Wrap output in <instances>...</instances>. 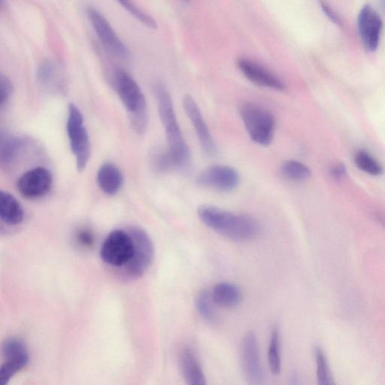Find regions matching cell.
Segmentation results:
<instances>
[{"label": "cell", "instance_id": "3957f363", "mask_svg": "<svg viewBox=\"0 0 385 385\" xmlns=\"http://www.w3.org/2000/svg\"><path fill=\"white\" fill-rule=\"evenodd\" d=\"M113 84L130 117L133 131L143 135L149 125L148 105L142 91L134 79L123 69H117Z\"/></svg>", "mask_w": 385, "mask_h": 385}, {"label": "cell", "instance_id": "ba28073f", "mask_svg": "<svg viewBox=\"0 0 385 385\" xmlns=\"http://www.w3.org/2000/svg\"><path fill=\"white\" fill-rule=\"evenodd\" d=\"M4 362L0 368V384L6 385L29 362V354L20 339L9 338L3 345Z\"/></svg>", "mask_w": 385, "mask_h": 385}, {"label": "cell", "instance_id": "9a60e30c", "mask_svg": "<svg viewBox=\"0 0 385 385\" xmlns=\"http://www.w3.org/2000/svg\"><path fill=\"white\" fill-rule=\"evenodd\" d=\"M237 67L243 74L256 85L277 91H284L286 89L285 82L259 63L247 58H240L237 60Z\"/></svg>", "mask_w": 385, "mask_h": 385}, {"label": "cell", "instance_id": "cb8c5ba5", "mask_svg": "<svg viewBox=\"0 0 385 385\" xmlns=\"http://www.w3.org/2000/svg\"><path fill=\"white\" fill-rule=\"evenodd\" d=\"M357 167L372 176H380L383 173L382 165L366 151H360L354 156Z\"/></svg>", "mask_w": 385, "mask_h": 385}, {"label": "cell", "instance_id": "4fadbf2b", "mask_svg": "<svg viewBox=\"0 0 385 385\" xmlns=\"http://www.w3.org/2000/svg\"><path fill=\"white\" fill-rule=\"evenodd\" d=\"M135 244L136 252L131 263L125 269L131 277L142 276L149 268L154 259V246L149 236L139 228H133L130 231Z\"/></svg>", "mask_w": 385, "mask_h": 385}, {"label": "cell", "instance_id": "8fae6325", "mask_svg": "<svg viewBox=\"0 0 385 385\" xmlns=\"http://www.w3.org/2000/svg\"><path fill=\"white\" fill-rule=\"evenodd\" d=\"M242 366L247 382L252 385L263 384L264 373L260 360L258 341L252 332L247 333L241 346Z\"/></svg>", "mask_w": 385, "mask_h": 385}, {"label": "cell", "instance_id": "d6a6232c", "mask_svg": "<svg viewBox=\"0 0 385 385\" xmlns=\"http://www.w3.org/2000/svg\"><path fill=\"white\" fill-rule=\"evenodd\" d=\"M185 1H186V2H188V1H189V0H185Z\"/></svg>", "mask_w": 385, "mask_h": 385}, {"label": "cell", "instance_id": "484cf974", "mask_svg": "<svg viewBox=\"0 0 385 385\" xmlns=\"http://www.w3.org/2000/svg\"><path fill=\"white\" fill-rule=\"evenodd\" d=\"M116 1L120 4L128 13H130L137 21L140 22L143 25L149 27L150 29L154 30L157 28L158 24L155 22L154 18L142 11L140 7L137 6L133 3V0H116Z\"/></svg>", "mask_w": 385, "mask_h": 385}, {"label": "cell", "instance_id": "7402d4cb", "mask_svg": "<svg viewBox=\"0 0 385 385\" xmlns=\"http://www.w3.org/2000/svg\"><path fill=\"white\" fill-rule=\"evenodd\" d=\"M281 176L288 181L301 182L311 177V170L305 165L297 161L284 162L280 168Z\"/></svg>", "mask_w": 385, "mask_h": 385}, {"label": "cell", "instance_id": "603a6c76", "mask_svg": "<svg viewBox=\"0 0 385 385\" xmlns=\"http://www.w3.org/2000/svg\"><path fill=\"white\" fill-rule=\"evenodd\" d=\"M212 295L206 290L200 291L195 300V306L199 314L208 323L212 325L218 322Z\"/></svg>", "mask_w": 385, "mask_h": 385}, {"label": "cell", "instance_id": "f1b7e54d", "mask_svg": "<svg viewBox=\"0 0 385 385\" xmlns=\"http://www.w3.org/2000/svg\"><path fill=\"white\" fill-rule=\"evenodd\" d=\"M78 243L85 247H92L95 243V238L90 231L87 229H81L76 235Z\"/></svg>", "mask_w": 385, "mask_h": 385}, {"label": "cell", "instance_id": "9c48e42d", "mask_svg": "<svg viewBox=\"0 0 385 385\" xmlns=\"http://www.w3.org/2000/svg\"><path fill=\"white\" fill-rule=\"evenodd\" d=\"M239 173L225 165H215L199 173L197 184L203 188L219 192H231L240 184Z\"/></svg>", "mask_w": 385, "mask_h": 385}, {"label": "cell", "instance_id": "6da1fadb", "mask_svg": "<svg viewBox=\"0 0 385 385\" xmlns=\"http://www.w3.org/2000/svg\"><path fill=\"white\" fill-rule=\"evenodd\" d=\"M158 113L166 133L167 149L165 150L172 171L184 172L190 166L191 154L183 137L175 108L168 90L163 85L155 87Z\"/></svg>", "mask_w": 385, "mask_h": 385}, {"label": "cell", "instance_id": "7c38bea8", "mask_svg": "<svg viewBox=\"0 0 385 385\" xmlns=\"http://www.w3.org/2000/svg\"><path fill=\"white\" fill-rule=\"evenodd\" d=\"M183 106L195 128L202 149L208 157H214L218 152L217 145L195 99L190 95L186 96L183 99Z\"/></svg>", "mask_w": 385, "mask_h": 385}, {"label": "cell", "instance_id": "f546056e", "mask_svg": "<svg viewBox=\"0 0 385 385\" xmlns=\"http://www.w3.org/2000/svg\"><path fill=\"white\" fill-rule=\"evenodd\" d=\"M320 5L322 7L324 13L334 24L342 26L343 21L341 17L329 6L324 0H320Z\"/></svg>", "mask_w": 385, "mask_h": 385}, {"label": "cell", "instance_id": "30bf717a", "mask_svg": "<svg viewBox=\"0 0 385 385\" xmlns=\"http://www.w3.org/2000/svg\"><path fill=\"white\" fill-rule=\"evenodd\" d=\"M53 177L47 168L35 167L22 174L17 182V189L26 199H36L47 195L51 189Z\"/></svg>", "mask_w": 385, "mask_h": 385}, {"label": "cell", "instance_id": "4dcf8cb0", "mask_svg": "<svg viewBox=\"0 0 385 385\" xmlns=\"http://www.w3.org/2000/svg\"><path fill=\"white\" fill-rule=\"evenodd\" d=\"M332 177L337 179L341 180L345 178L346 175V170L343 164H337L331 169Z\"/></svg>", "mask_w": 385, "mask_h": 385}, {"label": "cell", "instance_id": "5b68a950", "mask_svg": "<svg viewBox=\"0 0 385 385\" xmlns=\"http://www.w3.org/2000/svg\"><path fill=\"white\" fill-rule=\"evenodd\" d=\"M67 131L70 148L76 159V168L79 172L83 171L90 158L91 147L83 115L74 104H69Z\"/></svg>", "mask_w": 385, "mask_h": 385}, {"label": "cell", "instance_id": "e0dca14e", "mask_svg": "<svg viewBox=\"0 0 385 385\" xmlns=\"http://www.w3.org/2000/svg\"><path fill=\"white\" fill-rule=\"evenodd\" d=\"M180 369L185 381L190 385H206L203 369L194 352L189 347L182 348L179 355Z\"/></svg>", "mask_w": 385, "mask_h": 385}, {"label": "cell", "instance_id": "7a4b0ae2", "mask_svg": "<svg viewBox=\"0 0 385 385\" xmlns=\"http://www.w3.org/2000/svg\"><path fill=\"white\" fill-rule=\"evenodd\" d=\"M198 217L207 227L236 242H247L261 234L258 222L251 216L236 214L211 205L197 210Z\"/></svg>", "mask_w": 385, "mask_h": 385}, {"label": "cell", "instance_id": "ac0fdd59", "mask_svg": "<svg viewBox=\"0 0 385 385\" xmlns=\"http://www.w3.org/2000/svg\"><path fill=\"white\" fill-rule=\"evenodd\" d=\"M97 184L104 194L113 196L124 185V176L120 169L113 163H106L97 173Z\"/></svg>", "mask_w": 385, "mask_h": 385}, {"label": "cell", "instance_id": "44dd1931", "mask_svg": "<svg viewBox=\"0 0 385 385\" xmlns=\"http://www.w3.org/2000/svg\"><path fill=\"white\" fill-rule=\"evenodd\" d=\"M215 304L227 308L239 305L243 300L241 289L231 282H220L211 293Z\"/></svg>", "mask_w": 385, "mask_h": 385}, {"label": "cell", "instance_id": "83f0119b", "mask_svg": "<svg viewBox=\"0 0 385 385\" xmlns=\"http://www.w3.org/2000/svg\"><path fill=\"white\" fill-rule=\"evenodd\" d=\"M13 93V85L10 79L4 75L0 76V108L3 109Z\"/></svg>", "mask_w": 385, "mask_h": 385}, {"label": "cell", "instance_id": "277c9868", "mask_svg": "<svg viewBox=\"0 0 385 385\" xmlns=\"http://www.w3.org/2000/svg\"><path fill=\"white\" fill-rule=\"evenodd\" d=\"M240 116L251 140L261 146L270 145L276 131V121L268 109L252 103L243 104Z\"/></svg>", "mask_w": 385, "mask_h": 385}, {"label": "cell", "instance_id": "5bb4252c", "mask_svg": "<svg viewBox=\"0 0 385 385\" xmlns=\"http://www.w3.org/2000/svg\"><path fill=\"white\" fill-rule=\"evenodd\" d=\"M357 24L364 48L370 52L377 51L383 28L380 15L370 5H366L361 9Z\"/></svg>", "mask_w": 385, "mask_h": 385}, {"label": "cell", "instance_id": "4316f807", "mask_svg": "<svg viewBox=\"0 0 385 385\" xmlns=\"http://www.w3.org/2000/svg\"><path fill=\"white\" fill-rule=\"evenodd\" d=\"M316 363H317V375L318 383L322 385H329L333 384L331 373H329L326 357L324 352L319 347H316L315 350Z\"/></svg>", "mask_w": 385, "mask_h": 385}, {"label": "cell", "instance_id": "52a82bcc", "mask_svg": "<svg viewBox=\"0 0 385 385\" xmlns=\"http://www.w3.org/2000/svg\"><path fill=\"white\" fill-rule=\"evenodd\" d=\"M87 15L99 40L104 48L116 58L123 60L129 59L131 57L129 49L119 38L105 16L97 8L90 6L87 8Z\"/></svg>", "mask_w": 385, "mask_h": 385}, {"label": "cell", "instance_id": "1f68e13d", "mask_svg": "<svg viewBox=\"0 0 385 385\" xmlns=\"http://www.w3.org/2000/svg\"><path fill=\"white\" fill-rule=\"evenodd\" d=\"M384 8H385V0H384Z\"/></svg>", "mask_w": 385, "mask_h": 385}, {"label": "cell", "instance_id": "ffe728a7", "mask_svg": "<svg viewBox=\"0 0 385 385\" xmlns=\"http://www.w3.org/2000/svg\"><path fill=\"white\" fill-rule=\"evenodd\" d=\"M24 212L19 201L9 192H0V218L9 226L20 224L24 220Z\"/></svg>", "mask_w": 385, "mask_h": 385}, {"label": "cell", "instance_id": "d6986e66", "mask_svg": "<svg viewBox=\"0 0 385 385\" xmlns=\"http://www.w3.org/2000/svg\"><path fill=\"white\" fill-rule=\"evenodd\" d=\"M0 162L4 167L11 166L26 149L27 141L23 137L1 133Z\"/></svg>", "mask_w": 385, "mask_h": 385}, {"label": "cell", "instance_id": "d4e9b609", "mask_svg": "<svg viewBox=\"0 0 385 385\" xmlns=\"http://www.w3.org/2000/svg\"><path fill=\"white\" fill-rule=\"evenodd\" d=\"M268 360L272 373L274 375H279L281 371V360L280 355L279 331L278 328H274L272 333Z\"/></svg>", "mask_w": 385, "mask_h": 385}, {"label": "cell", "instance_id": "8992f818", "mask_svg": "<svg viewBox=\"0 0 385 385\" xmlns=\"http://www.w3.org/2000/svg\"><path fill=\"white\" fill-rule=\"evenodd\" d=\"M136 244L131 232L116 230L110 233L101 247L104 262L116 268H126L133 261Z\"/></svg>", "mask_w": 385, "mask_h": 385}, {"label": "cell", "instance_id": "2e32d148", "mask_svg": "<svg viewBox=\"0 0 385 385\" xmlns=\"http://www.w3.org/2000/svg\"><path fill=\"white\" fill-rule=\"evenodd\" d=\"M39 83L52 93L61 94L65 91L67 83L61 69L51 60L41 63L38 71Z\"/></svg>", "mask_w": 385, "mask_h": 385}]
</instances>
